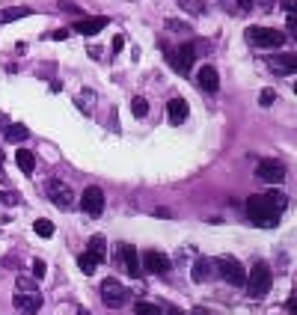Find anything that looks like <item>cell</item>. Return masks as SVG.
<instances>
[{
    "instance_id": "cell-1",
    "label": "cell",
    "mask_w": 297,
    "mask_h": 315,
    "mask_svg": "<svg viewBox=\"0 0 297 315\" xmlns=\"http://www.w3.org/2000/svg\"><path fill=\"white\" fill-rule=\"evenodd\" d=\"M285 208H288V196L280 191L256 193V196L247 199V217L259 229H274L280 223V217Z\"/></svg>"
},
{
    "instance_id": "cell-2",
    "label": "cell",
    "mask_w": 297,
    "mask_h": 315,
    "mask_svg": "<svg viewBox=\"0 0 297 315\" xmlns=\"http://www.w3.org/2000/svg\"><path fill=\"white\" fill-rule=\"evenodd\" d=\"M271 282H274V274H271V265L267 262H256L250 268V274H247V295L253 300H262L267 292H271Z\"/></svg>"
},
{
    "instance_id": "cell-3",
    "label": "cell",
    "mask_w": 297,
    "mask_h": 315,
    "mask_svg": "<svg viewBox=\"0 0 297 315\" xmlns=\"http://www.w3.org/2000/svg\"><path fill=\"white\" fill-rule=\"evenodd\" d=\"M211 265L217 268V274H220V280H226L229 285H235V288H244L247 282V268L235 256H220V259H211Z\"/></svg>"
},
{
    "instance_id": "cell-4",
    "label": "cell",
    "mask_w": 297,
    "mask_h": 315,
    "mask_svg": "<svg viewBox=\"0 0 297 315\" xmlns=\"http://www.w3.org/2000/svg\"><path fill=\"white\" fill-rule=\"evenodd\" d=\"M247 42L256 48H280L285 45V33L277 27H247Z\"/></svg>"
},
{
    "instance_id": "cell-5",
    "label": "cell",
    "mask_w": 297,
    "mask_h": 315,
    "mask_svg": "<svg viewBox=\"0 0 297 315\" xmlns=\"http://www.w3.org/2000/svg\"><path fill=\"white\" fill-rule=\"evenodd\" d=\"M167 60H170V66H173L178 74H191L193 63H196V45H193V42H184V45H178V51H170V48H167Z\"/></svg>"
},
{
    "instance_id": "cell-6",
    "label": "cell",
    "mask_w": 297,
    "mask_h": 315,
    "mask_svg": "<svg viewBox=\"0 0 297 315\" xmlns=\"http://www.w3.org/2000/svg\"><path fill=\"white\" fill-rule=\"evenodd\" d=\"M101 298L110 309H122L125 303H128V288H125L119 280H113V277H107L101 282Z\"/></svg>"
},
{
    "instance_id": "cell-7",
    "label": "cell",
    "mask_w": 297,
    "mask_h": 315,
    "mask_svg": "<svg viewBox=\"0 0 297 315\" xmlns=\"http://www.w3.org/2000/svg\"><path fill=\"white\" fill-rule=\"evenodd\" d=\"M256 178H259V181H267V185H280L282 178H285V164L274 161V158H262V161L256 164Z\"/></svg>"
},
{
    "instance_id": "cell-8",
    "label": "cell",
    "mask_w": 297,
    "mask_h": 315,
    "mask_svg": "<svg viewBox=\"0 0 297 315\" xmlns=\"http://www.w3.org/2000/svg\"><path fill=\"white\" fill-rule=\"evenodd\" d=\"M45 191H48V196H51V202L57 205V208H71V205H74V193H71L69 185L51 178V181L45 185Z\"/></svg>"
},
{
    "instance_id": "cell-9",
    "label": "cell",
    "mask_w": 297,
    "mask_h": 315,
    "mask_svg": "<svg viewBox=\"0 0 297 315\" xmlns=\"http://www.w3.org/2000/svg\"><path fill=\"white\" fill-rule=\"evenodd\" d=\"M143 265H146L149 274H170V268H173V262L167 259V253H164V250H155V247L143 253Z\"/></svg>"
},
{
    "instance_id": "cell-10",
    "label": "cell",
    "mask_w": 297,
    "mask_h": 315,
    "mask_svg": "<svg viewBox=\"0 0 297 315\" xmlns=\"http://www.w3.org/2000/svg\"><path fill=\"white\" fill-rule=\"evenodd\" d=\"M80 208L87 211L89 217H101V211H104V193H101V188H87L84 196H80Z\"/></svg>"
},
{
    "instance_id": "cell-11",
    "label": "cell",
    "mask_w": 297,
    "mask_h": 315,
    "mask_svg": "<svg viewBox=\"0 0 297 315\" xmlns=\"http://www.w3.org/2000/svg\"><path fill=\"white\" fill-rule=\"evenodd\" d=\"M12 303H15V309L21 315H36L42 309V295L39 292H18Z\"/></svg>"
},
{
    "instance_id": "cell-12",
    "label": "cell",
    "mask_w": 297,
    "mask_h": 315,
    "mask_svg": "<svg viewBox=\"0 0 297 315\" xmlns=\"http://www.w3.org/2000/svg\"><path fill=\"white\" fill-rule=\"evenodd\" d=\"M267 66H271L274 74H294L297 71V57L294 54H277V57L267 60Z\"/></svg>"
},
{
    "instance_id": "cell-13",
    "label": "cell",
    "mask_w": 297,
    "mask_h": 315,
    "mask_svg": "<svg viewBox=\"0 0 297 315\" xmlns=\"http://www.w3.org/2000/svg\"><path fill=\"white\" fill-rule=\"evenodd\" d=\"M196 84H199V89H205L208 95H214V92L220 89V74H217L214 66H202L199 74H196Z\"/></svg>"
},
{
    "instance_id": "cell-14",
    "label": "cell",
    "mask_w": 297,
    "mask_h": 315,
    "mask_svg": "<svg viewBox=\"0 0 297 315\" xmlns=\"http://www.w3.org/2000/svg\"><path fill=\"white\" fill-rule=\"evenodd\" d=\"M107 27V18L104 15H95V18H80L77 24H74V33H80V36H95V33H101Z\"/></svg>"
},
{
    "instance_id": "cell-15",
    "label": "cell",
    "mask_w": 297,
    "mask_h": 315,
    "mask_svg": "<svg viewBox=\"0 0 297 315\" xmlns=\"http://www.w3.org/2000/svg\"><path fill=\"white\" fill-rule=\"evenodd\" d=\"M84 253H87V256H89V259H92L95 265L104 262V259H107V241H104V235H92Z\"/></svg>"
},
{
    "instance_id": "cell-16",
    "label": "cell",
    "mask_w": 297,
    "mask_h": 315,
    "mask_svg": "<svg viewBox=\"0 0 297 315\" xmlns=\"http://www.w3.org/2000/svg\"><path fill=\"white\" fill-rule=\"evenodd\" d=\"M167 119L170 125H181L187 119V101L184 98H170V104H167Z\"/></svg>"
},
{
    "instance_id": "cell-17",
    "label": "cell",
    "mask_w": 297,
    "mask_h": 315,
    "mask_svg": "<svg viewBox=\"0 0 297 315\" xmlns=\"http://www.w3.org/2000/svg\"><path fill=\"white\" fill-rule=\"evenodd\" d=\"M119 253H122V262H125V268H128V274H131V277H137V274H140L137 250H134L131 244H119Z\"/></svg>"
},
{
    "instance_id": "cell-18",
    "label": "cell",
    "mask_w": 297,
    "mask_h": 315,
    "mask_svg": "<svg viewBox=\"0 0 297 315\" xmlns=\"http://www.w3.org/2000/svg\"><path fill=\"white\" fill-rule=\"evenodd\" d=\"M33 15L30 6H9V9H0V24H9V21H21V18Z\"/></svg>"
},
{
    "instance_id": "cell-19",
    "label": "cell",
    "mask_w": 297,
    "mask_h": 315,
    "mask_svg": "<svg viewBox=\"0 0 297 315\" xmlns=\"http://www.w3.org/2000/svg\"><path fill=\"white\" fill-rule=\"evenodd\" d=\"M15 164H18V170L24 175H30L36 170V158H33V152H27V149H18L15 152Z\"/></svg>"
},
{
    "instance_id": "cell-20",
    "label": "cell",
    "mask_w": 297,
    "mask_h": 315,
    "mask_svg": "<svg viewBox=\"0 0 297 315\" xmlns=\"http://www.w3.org/2000/svg\"><path fill=\"white\" fill-rule=\"evenodd\" d=\"M211 268H214V265H211V259H196V262H193V282H205V280H211Z\"/></svg>"
},
{
    "instance_id": "cell-21",
    "label": "cell",
    "mask_w": 297,
    "mask_h": 315,
    "mask_svg": "<svg viewBox=\"0 0 297 315\" xmlns=\"http://www.w3.org/2000/svg\"><path fill=\"white\" fill-rule=\"evenodd\" d=\"M3 134H6V140L9 143H24L27 140V128L18 125V122H9L6 128H3Z\"/></svg>"
},
{
    "instance_id": "cell-22",
    "label": "cell",
    "mask_w": 297,
    "mask_h": 315,
    "mask_svg": "<svg viewBox=\"0 0 297 315\" xmlns=\"http://www.w3.org/2000/svg\"><path fill=\"white\" fill-rule=\"evenodd\" d=\"M134 315H164V312H160V303H152V300H137V303H134Z\"/></svg>"
},
{
    "instance_id": "cell-23",
    "label": "cell",
    "mask_w": 297,
    "mask_h": 315,
    "mask_svg": "<svg viewBox=\"0 0 297 315\" xmlns=\"http://www.w3.org/2000/svg\"><path fill=\"white\" fill-rule=\"evenodd\" d=\"M167 30H173V33H184V36L193 33L191 24H187V21H178V18H167Z\"/></svg>"
},
{
    "instance_id": "cell-24",
    "label": "cell",
    "mask_w": 297,
    "mask_h": 315,
    "mask_svg": "<svg viewBox=\"0 0 297 315\" xmlns=\"http://www.w3.org/2000/svg\"><path fill=\"white\" fill-rule=\"evenodd\" d=\"M178 6H181L184 12H191V15H202V12H205V3H202V0H178Z\"/></svg>"
},
{
    "instance_id": "cell-25",
    "label": "cell",
    "mask_w": 297,
    "mask_h": 315,
    "mask_svg": "<svg viewBox=\"0 0 297 315\" xmlns=\"http://www.w3.org/2000/svg\"><path fill=\"white\" fill-rule=\"evenodd\" d=\"M33 229H36V235H39V238H51V235H53V223H51V220H45V217H39V220L33 223Z\"/></svg>"
},
{
    "instance_id": "cell-26",
    "label": "cell",
    "mask_w": 297,
    "mask_h": 315,
    "mask_svg": "<svg viewBox=\"0 0 297 315\" xmlns=\"http://www.w3.org/2000/svg\"><path fill=\"white\" fill-rule=\"evenodd\" d=\"M131 113H134L137 119H143V116L149 113V101H146L143 95H137V98H131Z\"/></svg>"
},
{
    "instance_id": "cell-27",
    "label": "cell",
    "mask_w": 297,
    "mask_h": 315,
    "mask_svg": "<svg viewBox=\"0 0 297 315\" xmlns=\"http://www.w3.org/2000/svg\"><path fill=\"white\" fill-rule=\"evenodd\" d=\"M77 265H80V271H84V274H95V268H98L87 253H80V256H77Z\"/></svg>"
},
{
    "instance_id": "cell-28",
    "label": "cell",
    "mask_w": 297,
    "mask_h": 315,
    "mask_svg": "<svg viewBox=\"0 0 297 315\" xmlns=\"http://www.w3.org/2000/svg\"><path fill=\"white\" fill-rule=\"evenodd\" d=\"M18 292H36V277H18Z\"/></svg>"
},
{
    "instance_id": "cell-29",
    "label": "cell",
    "mask_w": 297,
    "mask_h": 315,
    "mask_svg": "<svg viewBox=\"0 0 297 315\" xmlns=\"http://www.w3.org/2000/svg\"><path fill=\"white\" fill-rule=\"evenodd\" d=\"M60 9H66V12H74V15H87V12H84V9H80V6H77L74 0H60Z\"/></svg>"
},
{
    "instance_id": "cell-30",
    "label": "cell",
    "mask_w": 297,
    "mask_h": 315,
    "mask_svg": "<svg viewBox=\"0 0 297 315\" xmlns=\"http://www.w3.org/2000/svg\"><path fill=\"white\" fill-rule=\"evenodd\" d=\"M45 271H48V265L42 262V259H33V277H36V280H42V277H45Z\"/></svg>"
},
{
    "instance_id": "cell-31",
    "label": "cell",
    "mask_w": 297,
    "mask_h": 315,
    "mask_svg": "<svg viewBox=\"0 0 297 315\" xmlns=\"http://www.w3.org/2000/svg\"><path fill=\"white\" fill-rule=\"evenodd\" d=\"M274 98H277V95H274V89H264L262 95H259V104L267 107V104H274Z\"/></svg>"
},
{
    "instance_id": "cell-32",
    "label": "cell",
    "mask_w": 297,
    "mask_h": 315,
    "mask_svg": "<svg viewBox=\"0 0 297 315\" xmlns=\"http://www.w3.org/2000/svg\"><path fill=\"white\" fill-rule=\"evenodd\" d=\"M160 312H164V315H184L178 306H173V303H164V306H160Z\"/></svg>"
},
{
    "instance_id": "cell-33",
    "label": "cell",
    "mask_w": 297,
    "mask_h": 315,
    "mask_svg": "<svg viewBox=\"0 0 297 315\" xmlns=\"http://www.w3.org/2000/svg\"><path fill=\"white\" fill-rule=\"evenodd\" d=\"M122 48H125V36H116V39H113V57L122 51Z\"/></svg>"
},
{
    "instance_id": "cell-34",
    "label": "cell",
    "mask_w": 297,
    "mask_h": 315,
    "mask_svg": "<svg viewBox=\"0 0 297 315\" xmlns=\"http://www.w3.org/2000/svg\"><path fill=\"white\" fill-rule=\"evenodd\" d=\"M253 6H256V3H253V0H238V9H241V12H250V9H253Z\"/></svg>"
},
{
    "instance_id": "cell-35",
    "label": "cell",
    "mask_w": 297,
    "mask_h": 315,
    "mask_svg": "<svg viewBox=\"0 0 297 315\" xmlns=\"http://www.w3.org/2000/svg\"><path fill=\"white\" fill-rule=\"evenodd\" d=\"M282 9H285V15H294V0H282Z\"/></svg>"
},
{
    "instance_id": "cell-36",
    "label": "cell",
    "mask_w": 297,
    "mask_h": 315,
    "mask_svg": "<svg viewBox=\"0 0 297 315\" xmlns=\"http://www.w3.org/2000/svg\"><path fill=\"white\" fill-rule=\"evenodd\" d=\"M66 36H69V30H57V33H53V39H57V42H63Z\"/></svg>"
},
{
    "instance_id": "cell-37",
    "label": "cell",
    "mask_w": 297,
    "mask_h": 315,
    "mask_svg": "<svg viewBox=\"0 0 297 315\" xmlns=\"http://www.w3.org/2000/svg\"><path fill=\"white\" fill-rule=\"evenodd\" d=\"M6 125H9V116H6V113H0V128H6Z\"/></svg>"
},
{
    "instance_id": "cell-38",
    "label": "cell",
    "mask_w": 297,
    "mask_h": 315,
    "mask_svg": "<svg viewBox=\"0 0 297 315\" xmlns=\"http://www.w3.org/2000/svg\"><path fill=\"white\" fill-rule=\"evenodd\" d=\"M0 170H3V152H0Z\"/></svg>"
}]
</instances>
